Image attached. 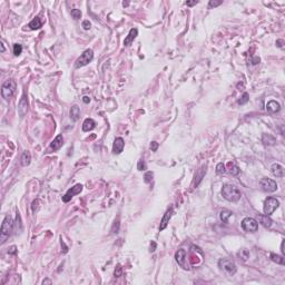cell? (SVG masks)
<instances>
[{"label": "cell", "instance_id": "cell-1", "mask_svg": "<svg viewBox=\"0 0 285 285\" xmlns=\"http://www.w3.org/2000/svg\"><path fill=\"white\" fill-rule=\"evenodd\" d=\"M222 196L228 202H239L242 197V194L236 186L226 184L222 188Z\"/></svg>", "mask_w": 285, "mask_h": 285}, {"label": "cell", "instance_id": "cell-2", "mask_svg": "<svg viewBox=\"0 0 285 285\" xmlns=\"http://www.w3.org/2000/svg\"><path fill=\"white\" fill-rule=\"evenodd\" d=\"M12 228H14V221L10 216H6L1 224V230H0V244H3L9 236L11 235Z\"/></svg>", "mask_w": 285, "mask_h": 285}, {"label": "cell", "instance_id": "cell-3", "mask_svg": "<svg viewBox=\"0 0 285 285\" xmlns=\"http://www.w3.org/2000/svg\"><path fill=\"white\" fill-rule=\"evenodd\" d=\"M16 88H17V84L12 79H9V80L3 82L2 87H1V96H2V98H5L6 100L11 98L16 91Z\"/></svg>", "mask_w": 285, "mask_h": 285}, {"label": "cell", "instance_id": "cell-4", "mask_svg": "<svg viewBox=\"0 0 285 285\" xmlns=\"http://www.w3.org/2000/svg\"><path fill=\"white\" fill-rule=\"evenodd\" d=\"M218 267L221 268L223 272L227 274V275H234L236 273V265L230 259H221L218 261Z\"/></svg>", "mask_w": 285, "mask_h": 285}, {"label": "cell", "instance_id": "cell-5", "mask_svg": "<svg viewBox=\"0 0 285 285\" xmlns=\"http://www.w3.org/2000/svg\"><path fill=\"white\" fill-rule=\"evenodd\" d=\"M279 201L274 197H267L264 202V207H263V211H264V214L266 215H271L273 214L275 211L279 208Z\"/></svg>", "mask_w": 285, "mask_h": 285}, {"label": "cell", "instance_id": "cell-6", "mask_svg": "<svg viewBox=\"0 0 285 285\" xmlns=\"http://www.w3.org/2000/svg\"><path fill=\"white\" fill-rule=\"evenodd\" d=\"M93 58H94V51H93V50H91V49H86L84 53L80 55V57H79V58L76 60L75 67L76 68L84 67V66H86V65L89 64L90 61L93 60Z\"/></svg>", "mask_w": 285, "mask_h": 285}, {"label": "cell", "instance_id": "cell-7", "mask_svg": "<svg viewBox=\"0 0 285 285\" xmlns=\"http://www.w3.org/2000/svg\"><path fill=\"white\" fill-rule=\"evenodd\" d=\"M242 227L245 232L247 233H255L256 231L259 230V223L256 219L252 217H245L243 221H242Z\"/></svg>", "mask_w": 285, "mask_h": 285}, {"label": "cell", "instance_id": "cell-8", "mask_svg": "<svg viewBox=\"0 0 285 285\" xmlns=\"http://www.w3.org/2000/svg\"><path fill=\"white\" fill-rule=\"evenodd\" d=\"M259 186L262 191L267 193H273L277 189V184L275 180L271 179V178H262L259 182Z\"/></svg>", "mask_w": 285, "mask_h": 285}, {"label": "cell", "instance_id": "cell-9", "mask_svg": "<svg viewBox=\"0 0 285 285\" xmlns=\"http://www.w3.org/2000/svg\"><path fill=\"white\" fill-rule=\"evenodd\" d=\"M186 257L187 256L185 250H178L176 252V254H175V259H176V262L178 263V265H179L180 267H183L184 270H189L191 266H189L188 262H187Z\"/></svg>", "mask_w": 285, "mask_h": 285}, {"label": "cell", "instance_id": "cell-10", "mask_svg": "<svg viewBox=\"0 0 285 285\" xmlns=\"http://www.w3.org/2000/svg\"><path fill=\"white\" fill-rule=\"evenodd\" d=\"M82 191V184H76L74 187H71V188L68 189L67 192H66V194L62 196V202H64V203H68V202H69L74 196L77 195V194H79Z\"/></svg>", "mask_w": 285, "mask_h": 285}, {"label": "cell", "instance_id": "cell-11", "mask_svg": "<svg viewBox=\"0 0 285 285\" xmlns=\"http://www.w3.org/2000/svg\"><path fill=\"white\" fill-rule=\"evenodd\" d=\"M173 213H174V208L171 207V208L167 210V212L164 214L163 218H162V221H160L159 231L165 230L166 227H167V225H168V223H169V219H171V217H172V215H173Z\"/></svg>", "mask_w": 285, "mask_h": 285}, {"label": "cell", "instance_id": "cell-12", "mask_svg": "<svg viewBox=\"0 0 285 285\" xmlns=\"http://www.w3.org/2000/svg\"><path fill=\"white\" fill-rule=\"evenodd\" d=\"M124 146H125V142L122 139V137H117L116 139L114 140V145H113V153L114 154H120L124 149Z\"/></svg>", "mask_w": 285, "mask_h": 285}, {"label": "cell", "instance_id": "cell-13", "mask_svg": "<svg viewBox=\"0 0 285 285\" xmlns=\"http://www.w3.org/2000/svg\"><path fill=\"white\" fill-rule=\"evenodd\" d=\"M62 145H64V137H62V135H58L53 142H50V149L56 151H58V149H60L62 147Z\"/></svg>", "mask_w": 285, "mask_h": 285}, {"label": "cell", "instance_id": "cell-14", "mask_svg": "<svg viewBox=\"0 0 285 285\" xmlns=\"http://www.w3.org/2000/svg\"><path fill=\"white\" fill-rule=\"evenodd\" d=\"M27 110H28V104H27L26 96L23 95V96L21 97L20 102H19V105H18V113H19L20 117H23L26 115Z\"/></svg>", "mask_w": 285, "mask_h": 285}, {"label": "cell", "instance_id": "cell-15", "mask_svg": "<svg viewBox=\"0 0 285 285\" xmlns=\"http://www.w3.org/2000/svg\"><path fill=\"white\" fill-rule=\"evenodd\" d=\"M137 35H138V30L136 29V28H131L130 30H129V32H128L127 37L125 38V40H124V45H125L126 47L130 46L131 42L135 40V38L137 37Z\"/></svg>", "mask_w": 285, "mask_h": 285}, {"label": "cell", "instance_id": "cell-16", "mask_svg": "<svg viewBox=\"0 0 285 285\" xmlns=\"http://www.w3.org/2000/svg\"><path fill=\"white\" fill-rule=\"evenodd\" d=\"M266 110L270 114L279 113V111L281 110V105H279V102H275V100H271V102H267V105H266Z\"/></svg>", "mask_w": 285, "mask_h": 285}, {"label": "cell", "instance_id": "cell-17", "mask_svg": "<svg viewBox=\"0 0 285 285\" xmlns=\"http://www.w3.org/2000/svg\"><path fill=\"white\" fill-rule=\"evenodd\" d=\"M271 171H272V174L276 177H283L284 176V167L279 164H273L272 167H271Z\"/></svg>", "mask_w": 285, "mask_h": 285}, {"label": "cell", "instance_id": "cell-18", "mask_svg": "<svg viewBox=\"0 0 285 285\" xmlns=\"http://www.w3.org/2000/svg\"><path fill=\"white\" fill-rule=\"evenodd\" d=\"M28 27H29V29H31V30L40 29L41 27H42V21L40 20V18L39 17H36L28 23Z\"/></svg>", "mask_w": 285, "mask_h": 285}, {"label": "cell", "instance_id": "cell-19", "mask_svg": "<svg viewBox=\"0 0 285 285\" xmlns=\"http://www.w3.org/2000/svg\"><path fill=\"white\" fill-rule=\"evenodd\" d=\"M95 127H96V122H95V120L94 119H91V118H87V119H85L84 124H82V130L84 131L93 130Z\"/></svg>", "mask_w": 285, "mask_h": 285}, {"label": "cell", "instance_id": "cell-20", "mask_svg": "<svg viewBox=\"0 0 285 285\" xmlns=\"http://www.w3.org/2000/svg\"><path fill=\"white\" fill-rule=\"evenodd\" d=\"M259 222L263 225L264 227H271L272 226V219H271L270 215H259Z\"/></svg>", "mask_w": 285, "mask_h": 285}, {"label": "cell", "instance_id": "cell-21", "mask_svg": "<svg viewBox=\"0 0 285 285\" xmlns=\"http://www.w3.org/2000/svg\"><path fill=\"white\" fill-rule=\"evenodd\" d=\"M30 160H31V155L28 151H25L21 155L20 158V163L22 166H28L30 164Z\"/></svg>", "mask_w": 285, "mask_h": 285}, {"label": "cell", "instance_id": "cell-22", "mask_svg": "<svg viewBox=\"0 0 285 285\" xmlns=\"http://www.w3.org/2000/svg\"><path fill=\"white\" fill-rule=\"evenodd\" d=\"M79 116H80V109L77 105H74L70 109V118L76 122L79 119Z\"/></svg>", "mask_w": 285, "mask_h": 285}, {"label": "cell", "instance_id": "cell-23", "mask_svg": "<svg viewBox=\"0 0 285 285\" xmlns=\"http://www.w3.org/2000/svg\"><path fill=\"white\" fill-rule=\"evenodd\" d=\"M262 142L264 145L271 146V145H274V144L276 142V139H275L273 136H271L270 134H264L262 137Z\"/></svg>", "mask_w": 285, "mask_h": 285}, {"label": "cell", "instance_id": "cell-24", "mask_svg": "<svg viewBox=\"0 0 285 285\" xmlns=\"http://www.w3.org/2000/svg\"><path fill=\"white\" fill-rule=\"evenodd\" d=\"M233 213L231 212V211H227V210H224L222 211L221 213H219V218H221V221L223 222V223H228V218L232 216Z\"/></svg>", "mask_w": 285, "mask_h": 285}, {"label": "cell", "instance_id": "cell-25", "mask_svg": "<svg viewBox=\"0 0 285 285\" xmlns=\"http://www.w3.org/2000/svg\"><path fill=\"white\" fill-rule=\"evenodd\" d=\"M228 167H230L228 172H230V174L232 175V176H237V175L239 174V172H241L239 167L237 165H235V164L230 163V164H228Z\"/></svg>", "mask_w": 285, "mask_h": 285}, {"label": "cell", "instance_id": "cell-26", "mask_svg": "<svg viewBox=\"0 0 285 285\" xmlns=\"http://www.w3.org/2000/svg\"><path fill=\"white\" fill-rule=\"evenodd\" d=\"M271 259H272V261L273 262H275L276 264H281L283 265L284 264V259H283V256H279V255H276V254H271Z\"/></svg>", "mask_w": 285, "mask_h": 285}, {"label": "cell", "instance_id": "cell-27", "mask_svg": "<svg viewBox=\"0 0 285 285\" xmlns=\"http://www.w3.org/2000/svg\"><path fill=\"white\" fill-rule=\"evenodd\" d=\"M248 100H250V95H248L247 93H244L243 94V96L241 97V99L237 100V102H239V105H244V104H246Z\"/></svg>", "mask_w": 285, "mask_h": 285}, {"label": "cell", "instance_id": "cell-28", "mask_svg": "<svg viewBox=\"0 0 285 285\" xmlns=\"http://www.w3.org/2000/svg\"><path fill=\"white\" fill-rule=\"evenodd\" d=\"M71 17L75 19V20H78L82 17V11L79 9H73L71 10Z\"/></svg>", "mask_w": 285, "mask_h": 285}, {"label": "cell", "instance_id": "cell-29", "mask_svg": "<svg viewBox=\"0 0 285 285\" xmlns=\"http://www.w3.org/2000/svg\"><path fill=\"white\" fill-rule=\"evenodd\" d=\"M119 226H120L119 219L117 218V221L114 222L113 227H111V233H114V234H117V233L119 232Z\"/></svg>", "mask_w": 285, "mask_h": 285}, {"label": "cell", "instance_id": "cell-30", "mask_svg": "<svg viewBox=\"0 0 285 285\" xmlns=\"http://www.w3.org/2000/svg\"><path fill=\"white\" fill-rule=\"evenodd\" d=\"M21 53H22V46L19 44L14 45V54H15V56H19Z\"/></svg>", "mask_w": 285, "mask_h": 285}, {"label": "cell", "instance_id": "cell-31", "mask_svg": "<svg viewBox=\"0 0 285 285\" xmlns=\"http://www.w3.org/2000/svg\"><path fill=\"white\" fill-rule=\"evenodd\" d=\"M225 172H226V169H225L224 164L223 163L217 164V166H216V173H217V174H224Z\"/></svg>", "mask_w": 285, "mask_h": 285}, {"label": "cell", "instance_id": "cell-32", "mask_svg": "<svg viewBox=\"0 0 285 285\" xmlns=\"http://www.w3.org/2000/svg\"><path fill=\"white\" fill-rule=\"evenodd\" d=\"M137 169L138 171H145L147 169V166H146V163L144 159H139L138 160V164H137Z\"/></svg>", "mask_w": 285, "mask_h": 285}, {"label": "cell", "instance_id": "cell-33", "mask_svg": "<svg viewBox=\"0 0 285 285\" xmlns=\"http://www.w3.org/2000/svg\"><path fill=\"white\" fill-rule=\"evenodd\" d=\"M153 176H154V174L151 172H147L145 174V176H144V180H145L146 184H149L151 183V180H153Z\"/></svg>", "mask_w": 285, "mask_h": 285}, {"label": "cell", "instance_id": "cell-34", "mask_svg": "<svg viewBox=\"0 0 285 285\" xmlns=\"http://www.w3.org/2000/svg\"><path fill=\"white\" fill-rule=\"evenodd\" d=\"M222 2H223V1H215V0H211L210 2H208V8H210V9L215 8V7L222 5Z\"/></svg>", "mask_w": 285, "mask_h": 285}, {"label": "cell", "instance_id": "cell-35", "mask_svg": "<svg viewBox=\"0 0 285 285\" xmlns=\"http://www.w3.org/2000/svg\"><path fill=\"white\" fill-rule=\"evenodd\" d=\"M239 256H242V259H247V257H248V255H250V253H248V251L247 250H242L241 252L239 253Z\"/></svg>", "mask_w": 285, "mask_h": 285}, {"label": "cell", "instance_id": "cell-36", "mask_svg": "<svg viewBox=\"0 0 285 285\" xmlns=\"http://www.w3.org/2000/svg\"><path fill=\"white\" fill-rule=\"evenodd\" d=\"M122 267L120 266V265H117L116 270H115V276L116 277L122 276Z\"/></svg>", "mask_w": 285, "mask_h": 285}, {"label": "cell", "instance_id": "cell-37", "mask_svg": "<svg viewBox=\"0 0 285 285\" xmlns=\"http://www.w3.org/2000/svg\"><path fill=\"white\" fill-rule=\"evenodd\" d=\"M82 27H84L85 30H89L90 27H91V23H90L89 20H85L82 21Z\"/></svg>", "mask_w": 285, "mask_h": 285}, {"label": "cell", "instance_id": "cell-38", "mask_svg": "<svg viewBox=\"0 0 285 285\" xmlns=\"http://www.w3.org/2000/svg\"><path fill=\"white\" fill-rule=\"evenodd\" d=\"M16 253H17V247H16L15 245H12L11 247L8 250V254H10V255H15Z\"/></svg>", "mask_w": 285, "mask_h": 285}, {"label": "cell", "instance_id": "cell-39", "mask_svg": "<svg viewBox=\"0 0 285 285\" xmlns=\"http://www.w3.org/2000/svg\"><path fill=\"white\" fill-rule=\"evenodd\" d=\"M151 151H157V148H158V142H151Z\"/></svg>", "mask_w": 285, "mask_h": 285}, {"label": "cell", "instance_id": "cell-40", "mask_svg": "<svg viewBox=\"0 0 285 285\" xmlns=\"http://www.w3.org/2000/svg\"><path fill=\"white\" fill-rule=\"evenodd\" d=\"M276 46L279 47V48H283V47H284V40H283V39L276 40Z\"/></svg>", "mask_w": 285, "mask_h": 285}, {"label": "cell", "instance_id": "cell-41", "mask_svg": "<svg viewBox=\"0 0 285 285\" xmlns=\"http://www.w3.org/2000/svg\"><path fill=\"white\" fill-rule=\"evenodd\" d=\"M197 3H198L197 0H194V1H187L186 5H187V6H189V7H192V6H195V5H197Z\"/></svg>", "mask_w": 285, "mask_h": 285}, {"label": "cell", "instance_id": "cell-42", "mask_svg": "<svg viewBox=\"0 0 285 285\" xmlns=\"http://www.w3.org/2000/svg\"><path fill=\"white\" fill-rule=\"evenodd\" d=\"M253 65H257L259 62V57H253V59H252V61H251Z\"/></svg>", "mask_w": 285, "mask_h": 285}, {"label": "cell", "instance_id": "cell-43", "mask_svg": "<svg viewBox=\"0 0 285 285\" xmlns=\"http://www.w3.org/2000/svg\"><path fill=\"white\" fill-rule=\"evenodd\" d=\"M155 250H156V243H155V242H151V252H154Z\"/></svg>", "mask_w": 285, "mask_h": 285}, {"label": "cell", "instance_id": "cell-44", "mask_svg": "<svg viewBox=\"0 0 285 285\" xmlns=\"http://www.w3.org/2000/svg\"><path fill=\"white\" fill-rule=\"evenodd\" d=\"M82 102H84L85 104H88V102H90V98L88 96H84L82 97Z\"/></svg>", "mask_w": 285, "mask_h": 285}, {"label": "cell", "instance_id": "cell-45", "mask_svg": "<svg viewBox=\"0 0 285 285\" xmlns=\"http://www.w3.org/2000/svg\"><path fill=\"white\" fill-rule=\"evenodd\" d=\"M61 246H64V253H67V251H68V247L65 245V243L62 241H61Z\"/></svg>", "mask_w": 285, "mask_h": 285}, {"label": "cell", "instance_id": "cell-46", "mask_svg": "<svg viewBox=\"0 0 285 285\" xmlns=\"http://www.w3.org/2000/svg\"><path fill=\"white\" fill-rule=\"evenodd\" d=\"M281 252H282V254L284 255L285 254V250H284V241L282 242V245H281Z\"/></svg>", "mask_w": 285, "mask_h": 285}, {"label": "cell", "instance_id": "cell-47", "mask_svg": "<svg viewBox=\"0 0 285 285\" xmlns=\"http://www.w3.org/2000/svg\"><path fill=\"white\" fill-rule=\"evenodd\" d=\"M42 284H51V281L50 279H45L44 282H42Z\"/></svg>", "mask_w": 285, "mask_h": 285}, {"label": "cell", "instance_id": "cell-48", "mask_svg": "<svg viewBox=\"0 0 285 285\" xmlns=\"http://www.w3.org/2000/svg\"><path fill=\"white\" fill-rule=\"evenodd\" d=\"M5 51V45H3V41H1V53Z\"/></svg>", "mask_w": 285, "mask_h": 285}, {"label": "cell", "instance_id": "cell-49", "mask_svg": "<svg viewBox=\"0 0 285 285\" xmlns=\"http://www.w3.org/2000/svg\"><path fill=\"white\" fill-rule=\"evenodd\" d=\"M128 3H129V2H125V1H124V2H122V5H124V6H128Z\"/></svg>", "mask_w": 285, "mask_h": 285}]
</instances>
